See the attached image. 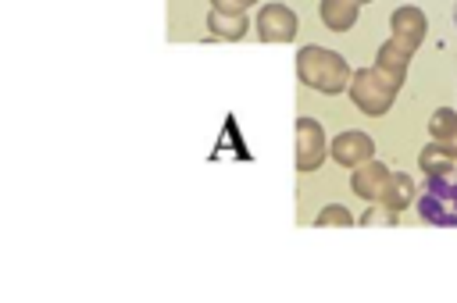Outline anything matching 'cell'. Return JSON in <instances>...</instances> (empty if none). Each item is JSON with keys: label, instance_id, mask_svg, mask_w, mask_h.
Masks as SVG:
<instances>
[{"label": "cell", "instance_id": "7c38bea8", "mask_svg": "<svg viewBox=\"0 0 457 303\" xmlns=\"http://www.w3.org/2000/svg\"><path fill=\"white\" fill-rule=\"evenodd\" d=\"M428 132H432V139H436L446 153L457 157V114H453V111L439 107V111L432 114V121H428Z\"/></svg>", "mask_w": 457, "mask_h": 303}, {"label": "cell", "instance_id": "7a4b0ae2", "mask_svg": "<svg viewBox=\"0 0 457 303\" xmlns=\"http://www.w3.org/2000/svg\"><path fill=\"white\" fill-rule=\"evenodd\" d=\"M396 89H400V82H396L393 75H386L382 68H361V71L350 75V89H346V93H350V100H353L364 114L378 118V114H386V111L393 107Z\"/></svg>", "mask_w": 457, "mask_h": 303}, {"label": "cell", "instance_id": "ba28073f", "mask_svg": "<svg viewBox=\"0 0 457 303\" xmlns=\"http://www.w3.org/2000/svg\"><path fill=\"white\" fill-rule=\"evenodd\" d=\"M389 168L386 164H375V160H368V164H361V168H353V175H350V185H353V192L361 196V200H368V203H378L382 200V189H386V182H389Z\"/></svg>", "mask_w": 457, "mask_h": 303}, {"label": "cell", "instance_id": "ac0fdd59", "mask_svg": "<svg viewBox=\"0 0 457 303\" xmlns=\"http://www.w3.org/2000/svg\"><path fill=\"white\" fill-rule=\"evenodd\" d=\"M453 25H457V0H453Z\"/></svg>", "mask_w": 457, "mask_h": 303}, {"label": "cell", "instance_id": "8992f818", "mask_svg": "<svg viewBox=\"0 0 457 303\" xmlns=\"http://www.w3.org/2000/svg\"><path fill=\"white\" fill-rule=\"evenodd\" d=\"M328 153H332V160L343 164V168H361V164L371 160L375 143H371V135L350 128V132H339V135L328 143Z\"/></svg>", "mask_w": 457, "mask_h": 303}, {"label": "cell", "instance_id": "3957f363", "mask_svg": "<svg viewBox=\"0 0 457 303\" xmlns=\"http://www.w3.org/2000/svg\"><path fill=\"white\" fill-rule=\"evenodd\" d=\"M418 214L428 225L453 228L457 225V178H450V175H428V182L418 192Z\"/></svg>", "mask_w": 457, "mask_h": 303}, {"label": "cell", "instance_id": "30bf717a", "mask_svg": "<svg viewBox=\"0 0 457 303\" xmlns=\"http://www.w3.org/2000/svg\"><path fill=\"white\" fill-rule=\"evenodd\" d=\"M357 11H361V0H321V4H318V14H321V21H325L332 32L353 29Z\"/></svg>", "mask_w": 457, "mask_h": 303}, {"label": "cell", "instance_id": "52a82bcc", "mask_svg": "<svg viewBox=\"0 0 457 303\" xmlns=\"http://www.w3.org/2000/svg\"><path fill=\"white\" fill-rule=\"evenodd\" d=\"M389 29H393V39L396 43H403L407 50H418V43L425 39L428 21H425V14L418 7H400V11H393Z\"/></svg>", "mask_w": 457, "mask_h": 303}, {"label": "cell", "instance_id": "4fadbf2b", "mask_svg": "<svg viewBox=\"0 0 457 303\" xmlns=\"http://www.w3.org/2000/svg\"><path fill=\"white\" fill-rule=\"evenodd\" d=\"M378 203H386V207H393V210H403L407 203H414V182H411V175L393 171L389 182H386V189H382V200H378Z\"/></svg>", "mask_w": 457, "mask_h": 303}, {"label": "cell", "instance_id": "277c9868", "mask_svg": "<svg viewBox=\"0 0 457 303\" xmlns=\"http://www.w3.org/2000/svg\"><path fill=\"white\" fill-rule=\"evenodd\" d=\"M328 153L325 128L314 118H296V171H318Z\"/></svg>", "mask_w": 457, "mask_h": 303}, {"label": "cell", "instance_id": "9a60e30c", "mask_svg": "<svg viewBox=\"0 0 457 303\" xmlns=\"http://www.w3.org/2000/svg\"><path fill=\"white\" fill-rule=\"evenodd\" d=\"M314 225H353V214L346 210V207H339V203H328L325 210H318V217H314Z\"/></svg>", "mask_w": 457, "mask_h": 303}, {"label": "cell", "instance_id": "5bb4252c", "mask_svg": "<svg viewBox=\"0 0 457 303\" xmlns=\"http://www.w3.org/2000/svg\"><path fill=\"white\" fill-rule=\"evenodd\" d=\"M453 153H446L439 143H428L425 150H421V157H418V164H421V171H428V175H450L453 171Z\"/></svg>", "mask_w": 457, "mask_h": 303}, {"label": "cell", "instance_id": "2e32d148", "mask_svg": "<svg viewBox=\"0 0 457 303\" xmlns=\"http://www.w3.org/2000/svg\"><path fill=\"white\" fill-rule=\"evenodd\" d=\"M361 225H396V210L386 207V203H375L361 214Z\"/></svg>", "mask_w": 457, "mask_h": 303}, {"label": "cell", "instance_id": "9c48e42d", "mask_svg": "<svg viewBox=\"0 0 457 303\" xmlns=\"http://www.w3.org/2000/svg\"><path fill=\"white\" fill-rule=\"evenodd\" d=\"M207 29H211L214 39H232V43H236V39L246 36L250 21H246V11L236 14V11H218V7H211V11H207Z\"/></svg>", "mask_w": 457, "mask_h": 303}, {"label": "cell", "instance_id": "e0dca14e", "mask_svg": "<svg viewBox=\"0 0 457 303\" xmlns=\"http://www.w3.org/2000/svg\"><path fill=\"white\" fill-rule=\"evenodd\" d=\"M257 0H211V7H218V11H236V14H243L246 7H253Z\"/></svg>", "mask_w": 457, "mask_h": 303}, {"label": "cell", "instance_id": "5b68a950", "mask_svg": "<svg viewBox=\"0 0 457 303\" xmlns=\"http://www.w3.org/2000/svg\"><path fill=\"white\" fill-rule=\"evenodd\" d=\"M253 29H257V39H264V43H289L296 36L300 21L286 4H264L257 11V25Z\"/></svg>", "mask_w": 457, "mask_h": 303}, {"label": "cell", "instance_id": "8fae6325", "mask_svg": "<svg viewBox=\"0 0 457 303\" xmlns=\"http://www.w3.org/2000/svg\"><path fill=\"white\" fill-rule=\"evenodd\" d=\"M411 53H414V50H407V46H403V43H396V39H389V43H382V46H378V61H375V68H382L386 75H393L396 82H403Z\"/></svg>", "mask_w": 457, "mask_h": 303}, {"label": "cell", "instance_id": "6da1fadb", "mask_svg": "<svg viewBox=\"0 0 457 303\" xmlns=\"http://www.w3.org/2000/svg\"><path fill=\"white\" fill-rule=\"evenodd\" d=\"M296 75H300L303 86H311L318 93H328V96L350 89V68H346V61L336 50H325V46H314V43L296 53Z\"/></svg>", "mask_w": 457, "mask_h": 303}, {"label": "cell", "instance_id": "d6986e66", "mask_svg": "<svg viewBox=\"0 0 457 303\" xmlns=\"http://www.w3.org/2000/svg\"><path fill=\"white\" fill-rule=\"evenodd\" d=\"M361 4H368V0H361Z\"/></svg>", "mask_w": 457, "mask_h": 303}]
</instances>
